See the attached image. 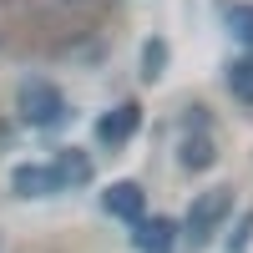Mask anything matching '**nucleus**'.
<instances>
[{
	"instance_id": "423d86ee",
	"label": "nucleus",
	"mask_w": 253,
	"mask_h": 253,
	"mask_svg": "<svg viewBox=\"0 0 253 253\" xmlns=\"http://www.w3.org/2000/svg\"><path fill=\"white\" fill-rule=\"evenodd\" d=\"M177 243V223H167V218H152V223H137V248L142 253H172Z\"/></svg>"
},
{
	"instance_id": "39448f33",
	"label": "nucleus",
	"mask_w": 253,
	"mask_h": 253,
	"mask_svg": "<svg viewBox=\"0 0 253 253\" xmlns=\"http://www.w3.org/2000/svg\"><path fill=\"white\" fill-rule=\"evenodd\" d=\"M56 172H51V162H31V167H15V193L20 198H46L56 193Z\"/></svg>"
},
{
	"instance_id": "9d476101",
	"label": "nucleus",
	"mask_w": 253,
	"mask_h": 253,
	"mask_svg": "<svg viewBox=\"0 0 253 253\" xmlns=\"http://www.w3.org/2000/svg\"><path fill=\"white\" fill-rule=\"evenodd\" d=\"M228 26H233V36L243 41V46H253V5H233Z\"/></svg>"
},
{
	"instance_id": "f03ea898",
	"label": "nucleus",
	"mask_w": 253,
	"mask_h": 253,
	"mask_svg": "<svg viewBox=\"0 0 253 253\" xmlns=\"http://www.w3.org/2000/svg\"><path fill=\"white\" fill-rule=\"evenodd\" d=\"M20 117H26L31 126H56L61 117H66V101H61V91L51 86V81L31 76L26 86H20Z\"/></svg>"
},
{
	"instance_id": "1a4fd4ad",
	"label": "nucleus",
	"mask_w": 253,
	"mask_h": 253,
	"mask_svg": "<svg viewBox=\"0 0 253 253\" xmlns=\"http://www.w3.org/2000/svg\"><path fill=\"white\" fill-rule=\"evenodd\" d=\"M162 66H167V41H147V46H142V81H157L162 76Z\"/></svg>"
},
{
	"instance_id": "0eeeda50",
	"label": "nucleus",
	"mask_w": 253,
	"mask_h": 253,
	"mask_svg": "<svg viewBox=\"0 0 253 253\" xmlns=\"http://www.w3.org/2000/svg\"><path fill=\"white\" fill-rule=\"evenodd\" d=\"M51 172H56L61 187H81V182L91 177V157H86V152H61V157L51 162Z\"/></svg>"
},
{
	"instance_id": "7ed1b4c3",
	"label": "nucleus",
	"mask_w": 253,
	"mask_h": 253,
	"mask_svg": "<svg viewBox=\"0 0 253 253\" xmlns=\"http://www.w3.org/2000/svg\"><path fill=\"white\" fill-rule=\"evenodd\" d=\"M101 208H107L117 223H132V228L147 218V198H142L137 182H112L107 193H101Z\"/></svg>"
},
{
	"instance_id": "20e7f679",
	"label": "nucleus",
	"mask_w": 253,
	"mask_h": 253,
	"mask_svg": "<svg viewBox=\"0 0 253 253\" xmlns=\"http://www.w3.org/2000/svg\"><path fill=\"white\" fill-rule=\"evenodd\" d=\"M137 107H132V101H126V107H117V112H107V117H101L96 122V142H107V147H122L126 137H132L137 132Z\"/></svg>"
},
{
	"instance_id": "f257e3e1",
	"label": "nucleus",
	"mask_w": 253,
	"mask_h": 253,
	"mask_svg": "<svg viewBox=\"0 0 253 253\" xmlns=\"http://www.w3.org/2000/svg\"><path fill=\"white\" fill-rule=\"evenodd\" d=\"M228 208H233V198L223 193V187H213V193H203L193 203V213H187V248H208L218 233V223L228 218Z\"/></svg>"
},
{
	"instance_id": "6e6552de",
	"label": "nucleus",
	"mask_w": 253,
	"mask_h": 253,
	"mask_svg": "<svg viewBox=\"0 0 253 253\" xmlns=\"http://www.w3.org/2000/svg\"><path fill=\"white\" fill-rule=\"evenodd\" d=\"M228 86H233L238 101H253V56H243V61L228 66Z\"/></svg>"
},
{
	"instance_id": "9b49d317",
	"label": "nucleus",
	"mask_w": 253,
	"mask_h": 253,
	"mask_svg": "<svg viewBox=\"0 0 253 253\" xmlns=\"http://www.w3.org/2000/svg\"><path fill=\"white\" fill-rule=\"evenodd\" d=\"M182 162H187V167H213V147H208L203 137H187V147H182Z\"/></svg>"
}]
</instances>
